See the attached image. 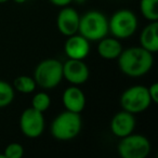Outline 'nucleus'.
Here are the masks:
<instances>
[{"label": "nucleus", "instance_id": "obj_1", "mask_svg": "<svg viewBox=\"0 0 158 158\" xmlns=\"http://www.w3.org/2000/svg\"><path fill=\"white\" fill-rule=\"evenodd\" d=\"M117 60L120 72L133 78L146 75L154 65L153 53L141 46L123 50Z\"/></svg>", "mask_w": 158, "mask_h": 158}, {"label": "nucleus", "instance_id": "obj_2", "mask_svg": "<svg viewBox=\"0 0 158 158\" xmlns=\"http://www.w3.org/2000/svg\"><path fill=\"white\" fill-rule=\"evenodd\" d=\"M82 119L80 114L69 110L62 112L52 120L50 126L51 135L59 141L75 139L81 131Z\"/></svg>", "mask_w": 158, "mask_h": 158}, {"label": "nucleus", "instance_id": "obj_3", "mask_svg": "<svg viewBox=\"0 0 158 158\" xmlns=\"http://www.w3.org/2000/svg\"><path fill=\"white\" fill-rule=\"evenodd\" d=\"M78 33L89 41H99L100 39L107 36L108 20L100 11H88L80 16Z\"/></svg>", "mask_w": 158, "mask_h": 158}, {"label": "nucleus", "instance_id": "obj_4", "mask_svg": "<svg viewBox=\"0 0 158 158\" xmlns=\"http://www.w3.org/2000/svg\"><path fill=\"white\" fill-rule=\"evenodd\" d=\"M34 79L36 85L50 90L60 85L63 79V63L56 59H46L35 68Z\"/></svg>", "mask_w": 158, "mask_h": 158}, {"label": "nucleus", "instance_id": "obj_5", "mask_svg": "<svg viewBox=\"0 0 158 158\" xmlns=\"http://www.w3.org/2000/svg\"><path fill=\"white\" fill-rule=\"evenodd\" d=\"M119 103L123 110L131 114H139L146 110L153 102L149 98L147 87L135 85L127 88L121 93Z\"/></svg>", "mask_w": 158, "mask_h": 158}, {"label": "nucleus", "instance_id": "obj_6", "mask_svg": "<svg viewBox=\"0 0 158 158\" xmlns=\"http://www.w3.org/2000/svg\"><path fill=\"white\" fill-rule=\"evenodd\" d=\"M136 28L138 18L131 10H118L108 20V31L117 39H127L131 37Z\"/></svg>", "mask_w": 158, "mask_h": 158}, {"label": "nucleus", "instance_id": "obj_7", "mask_svg": "<svg viewBox=\"0 0 158 158\" xmlns=\"http://www.w3.org/2000/svg\"><path fill=\"white\" fill-rule=\"evenodd\" d=\"M151 142L142 134H131L121 138L117 151L121 158H146L151 153Z\"/></svg>", "mask_w": 158, "mask_h": 158}, {"label": "nucleus", "instance_id": "obj_8", "mask_svg": "<svg viewBox=\"0 0 158 158\" xmlns=\"http://www.w3.org/2000/svg\"><path fill=\"white\" fill-rule=\"evenodd\" d=\"M20 128L26 138H39L44 130V113L38 112L33 107L26 108L20 117Z\"/></svg>", "mask_w": 158, "mask_h": 158}, {"label": "nucleus", "instance_id": "obj_9", "mask_svg": "<svg viewBox=\"0 0 158 158\" xmlns=\"http://www.w3.org/2000/svg\"><path fill=\"white\" fill-rule=\"evenodd\" d=\"M89 76L90 70L84 60L68 59L63 64V78L74 86H79L87 82Z\"/></svg>", "mask_w": 158, "mask_h": 158}, {"label": "nucleus", "instance_id": "obj_10", "mask_svg": "<svg viewBox=\"0 0 158 158\" xmlns=\"http://www.w3.org/2000/svg\"><path fill=\"white\" fill-rule=\"evenodd\" d=\"M135 117L134 114L127 112V110H120L113 116L110 120V131L117 138H123L131 134L135 129Z\"/></svg>", "mask_w": 158, "mask_h": 158}, {"label": "nucleus", "instance_id": "obj_11", "mask_svg": "<svg viewBox=\"0 0 158 158\" xmlns=\"http://www.w3.org/2000/svg\"><path fill=\"white\" fill-rule=\"evenodd\" d=\"M79 20H80V16L74 8H70L68 6L63 7V9L57 14V29L62 35L66 37L75 35L78 33Z\"/></svg>", "mask_w": 158, "mask_h": 158}, {"label": "nucleus", "instance_id": "obj_12", "mask_svg": "<svg viewBox=\"0 0 158 158\" xmlns=\"http://www.w3.org/2000/svg\"><path fill=\"white\" fill-rule=\"evenodd\" d=\"M64 51L68 59L85 60L90 53V41L81 35H72L64 44Z\"/></svg>", "mask_w": 158, "mask_h": 158}, {"label": "nucleus", "instance_id": "obj_13", "mask_svg": "<svg viewBox=\"0 0 158 158\" xmlns=\"http://www.w3.org/2000/svg\"><path fill=\"white\" fill-rule=\"evenodd\" d=\"M62 102L66 110L80 114L86 106V95L81 89L73 85L72 87L66 88L63 92Z\"/></svg>", "mask_w": 158, "mask_h": 158}, {"label": "nucleus", "instance_id": "obj_14", "mask_svg": "<svg viewBox=\"0 0 158 158\" xmlns=\"http://www.w3.org/2000/svg\"><path fill=\"white\" fill-rule=\"evenodd\" d=\"M158 22H149L142 29L140 35V44L145 50L151 53H156L158 51Z\"/></svg>", "mask_w": 158, "mask_h": 158}, {"label": "nucleus", "instance_id": "obj_15", "mask_svg": "<svg viewBox=\"0 0 158 158\" xmlns=\"http://www.w3.org/2000/svg\"><path fill=\"white\" fill-rule=\"evenodd\" d=\"M123 46H121L119 39L115 37H104L99 40L98 44V53L101 57L105 60H115L118 59L123 51Z\"/></svg>", "mask_w": 158, "mask_h": 158}, {"label": "nucleus", "instance_id": "obj_16", "mask_svg": "<svg viewBox=\"0 0 158 158\" xmlns=\"http://www.w3.org/2000/svg\"><path fill=\"white\" fill-rule=\"evenodd\" d=\"M36 87H37V85H36L35 79L33 77L25 76V75L16 77L13 81V88L18 90L19 92L24 93V94L34 92L36 90Z\"/></svg>", "mask_w": 158, "mask_h": 158}, {"label": "nucleus", "instance_id": "obj_17", "mask_svg": "<svg viewBox=\"0 0 158 158\" xmlns=\"http://www.w3.org/2000/svg\"><path fill=\"white\" fill-rule=\"evenodd\" d=\"M140 10L149 22L158 20V0H140Z\"/></svg>", "mask_w": 158, "mask_h": 158}, {"label": "nucleus", "instance_id": "obj_18", "mask_svg": "<svg viewBox=\"0 0 158 158\" xmlns=\"http://www.w3.org/2000/svg\"><path fill=\"white\" fill-rule=\"evenodd\" d=\"M14 100L13 86L5 80H0V108L7 107Z\"/></svg>", "mask_w": 158, "mask_h": 158}, {"label": "nucleus", "instance_id": "obj_19", "mask_svg": "<svg viewBox=\"0 0 158 158\" xmlns=\"http://www.w3.org/2000/svg\"><path fill=\"white\" fill-rule=\"evenodd\" d=\"M51 105V99L48 93L40 91L37 92L31 99V107L37 110L38 112L44 113L46 110H49Z\"/></svg>", "mask_w": 158, "mask_h": 158}, {"label": "nucleus", "instance_id": "obj_20", "mask_svg": "<svg viewBox=\"0 0 158 158\" xmlns=\"http://www.w3.org/2000/svg\"><path fill=\"white\" fill-rule=\"evenodd\" d=\"M5 158H22L24 155V147L20 143H11L5 149Z\"/></svg>", "mask_w": 158, "mask_h": 158}, {"label": "nucleus", "instance_id": "obj_21", "mask_svg": "<svg viewBox=\"0 0 158 158\" xmlns=\"http://www.w3.org/2000/svg\"><path fill=\"white\" fill-rule=\"evenodd\" d=\"M148 94L153 103H158V84L154 82L148 87Z\"/></svg>", "mask_w": 158, "mask_h": 158}, {"label": "nucleus", "instance_id": "obj_22", "mask_svg": "<svg viewBox=\"0 0 158 158\" xmlns=\"http://www.w3.org/2000/svg\"><path fill=\"white\" fill-rule=\"evenodd\" d=\"M49 1H50L52 5L56 6V7L63 8V7H67L73 0H49Z\"/></svg>", "mask_w": 158, "mask_h": 158}, {"label": "nucleus", "instance_id": "obj_23", "mask_svg": "<svg viewBox=\"0 0 158 158\" xmlns=\"http://www.w3.org/2000/svg\"><path fill=\"white\" fill-rule=\"evenodd\" d=\"M13 1H14V2H15V3H20V5H21V3L26 2L27 0H13Z\"/></svg>", "mask_w": 158, "mask_h": 158}, {"label": "nucleus", "instance_id": "obj_24", "mask_svg": "<svg viewBox=\"0 0 158 158\" xmlns=\"http://www.w3.org/2000/svg\"><path fill=\"white\" fill-rule=\"evenodd\" d=\"M9 0H0V3H6V2H8Z\"/></svg>", "mask_w": 158, "mask_h": 158}]
</instances>
